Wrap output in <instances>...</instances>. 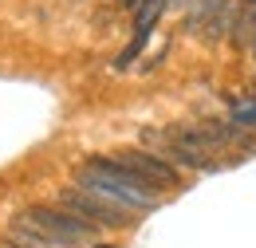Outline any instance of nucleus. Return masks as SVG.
Wrapping results in <instances>:
<instances>
[{
    "instance_id": "f257e3e1",
    "label": "nucleus",
    "mask_w": 256,
    "mask_h": 248,
    "mask_svg": "<svg viewBox=\"0 0 256 248\" xmlns=\"http://www.w3.org/2000/svg\"><path fill=\"white\" fill-rule=\"evenodd\" d=\"M75 186L91 189V193L114 201V205H122L130 213H146V209L158 205V189H150L134 170H126L118 158H110V154L87 158V162L75 170Z\"/></svg>"
},
{
    "instance_id": "f03ea898",
    "label": "nucleus",
    "mask_w": 256,
    "mask_h": 248,
    "mask_svg": "<svg viewBox=\"0 0 256 248\" xmlns=\"http://www.w3.org/2000/svg\"><path fill=\"white\" fill-rule=\"evenodd\" d=\"M8 236H24V240H36L44 248H75L95 240V224L75 217L64 205H28L12 220Z\"/></svg>"
},
{
    "instance_id": "7ed1b4c3",
    "label": "nucleus",
    "mask_w": 256,
    "mask_h": 248,
    "mask_svg": "<svg viewBox=\"0 0 256 248\" xmlns=\"http://www.w3.org/2000/svg\"><path fill=\"white\" fill-rule=\"evenodd\" d=\"M60 205L71 209L75 217L91 220L95 228H126L130 224V209L106 201V197H98V193H91V189H79V186L60 189Z\"/></svg>"
},
{
    "instance_id": "20e7f679",
    "label": "nucleus",
    "mask_w": 256,
    "mask_h": 248,
    "mask_svg": "<svg viewBox=\"0 0 256 248\" xmlns=\"http://www.w3.org/2000/svg\"><path fill=\"white\" fill-rule=\"evenodd\" d=\"M114 158H118L126 170H134L150 189H158V193H162V189H174L178 182H182L178 166H170V162L158 158L154 150H142V146H138V150H122V154H114Z\"/></svg>"
},
{
    "instance_id": "39448f33",
    "label": "nucleus",
    "mask_w": 256,
    "mask_h": 248,
    "mask_svg": "<svg viewBox=\"0 0 256 248\" xmlns=\"http://www.w3.org/2000/svg\"><path fill=\"white\" fill-rule=\"evenodd\" d=\"M252 40H256V0H240L232 32H228V44L236 52H244V48H252Z\"/></svg>"
},
{
    "instance_id": "423d86ee",
    "label": "nucleus",
    "mask_w": 256,
    "mask_h": 248,
    "mask_svg": "<svg viewBox=\"0 0 256 248\" xmlns=\"http://www.w3.org/2000/svg\"><path fill=\"white\" fill-rule=\"evenodd\" d=\"M224 8V0H190V12H186V32L201 36V28Z\"/></svg>"
},
{
    "instance_id": "0eeeda50",
    "label": "nucleus",
    "mask_w": 256,
    "mask_h": 248,
    "mask_svg": "<svg viewBox=\"0 0 256 248\" xmlns=\"http://www.w3.org/2000/svg\"><path fill=\"white\" fill-rule=\"evenodd\" d=\"M146 44H150V32H134V36H130V44L118 52V60H114V71H130L134 60L146 52Z\"/></svg>"
},
{
    "instance_id": "6e6552de",
    "label": "nucleus",
    "mask_w": 256,
    "mask_h": 248,
    "mask_svg": "<svg viewBox=\"0 0 256 248\" xmlns=\"http://www.w3.org/2000/svg\"><path fill=\"white\" fill-rule=\"evenodd\" d=\"M232 126H240V130L256 126V98H252V102H236V106H232Z\"/></svg>"
},
{
    "instance_id": "1a4fd4ad",
    "label": "nucleus",
    "mask_w": 256,
    "mask_h": 248,
    "mask_svg": "<svg viewBox=\"0 0 256 248\" xmlns=\"http://www.w3.org/2000/svg\"><path fill=\"white\" fill-rule=\"evenodd\" d=\"M4 244L8 248H44V244H36V240H24V236H8Z\"/></svg>"
},
{
    "instance_id": "9d476101",
    "label": "nucleus",
    "mask_w": 256,
    "mask_h": 248,
    "mask_svg": "<svg viewBox=\"0 0 256 248\" xmlns=\"http://www.w3.org/2000/svg\"><path fill=\"white\" fill-rule=\"evenodd\" d=\"M248 52H252V60H256V40H252V48H248Z\"/></svg>"
},
{
    "instance_id": "9b49d317",
    "label": "nucleus",
    "mask_w": 256,
    "mask_h": 248,
    "mask_svg": "<svg viewBox=\"0 0 256 248\" xmlns=\"http://www.w3.org/2000/svg\"><path fill=\"white\" fill-rule=\"evenodd\" d=\"M95 248H114V244H95Z\"/></svg>"
},
{
    "instance_id": "f8f14e48",
    "label": "nucleus",
    "mask_w": 256,
    "mask_h": 248,
    "mask_svg": "<svg viewBox=\"0 0 256 248\" xmlns=\"http://www.w3.org/2000/svg\"><path fill=\"white\" fill-rule=\"evenodd\" d=\"M0 248H8V244H0Z\"/></svg>"
}]
</instances>
